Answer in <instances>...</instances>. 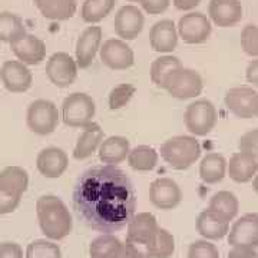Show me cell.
<instances>
[{
  "label": "cell",
  "mask_w": 258,
  "mask_h": 258,
  "mask_svg": "<svg viewBox=\"0 0 258 258\" xmlns=\"http://www.w3.org/2000/svg\"><path fill=\"white\" fill-rule=\"evenodd\" d=\"M76 217L102 234L123 230L137 210V192L131 178L116 165H96L76 179L72 194Z\"/></svg>",
  "instance_id": "6da1fadb"
},
{
  "label": "cell",
  "mask_w": 258,
  "mask_h": 258,
  "mask_svg": "<svg viewBox=\"0 0 258 258\" xmlns=\"http://www.w3.org/2000/svg\"><path fill=\"white\" fill-rule=\"evenodd\" d=\"M36 215L40 230L49 240H63L72 231L71 212L56 195H42L37 200Z\"/></svg>",
  "instance_id": "7a4b0ae2"
},
{
  "label": "cell",
  "mask_w": 258,
  "mask_h": 258,
  "mask_svg": "<svg viewBox=\"0 0 258 258\" xmlns=\"http://www.w3.org/2000/svg\"><path fill=\"white\" fill-rule=\"evenodd\" d=\"M161 158L176 171H185L200 159L201 145L194 135H176L159 148Z\"/></svg>",
  "instance_id": "3957f363"
},
{
  "label": "cell",
  "mask_w": 258,
  "mask_h": 258,
  "mask_svg": "<svg viewBox=\"0 0 258 258\" xmlns=\"http://www.w3.org/2000/svg\"><path fill=\"white\" fill-rule=\"evenodd\" d=\"M96 105L91 95L74 92L66 96L62 105V119L71 128H85L93 122Z\"/></svg>",
  "instance_id": "277c9868"
},
{
  "label": "cell",
  "mask_w": 258,
  "mask_h": 258,
  "mask_svg": "<svg viewBox=\"0 0 258 258\" xmlns=\"http://www.w3.org/2000/svg\"><path fill=\"white\" fill-rule=\"evenodd\" d=\"M164 89L172 98L176 99H194L201 95L204 89V82L201 75L191 68L181 66L171 72L164 83Z\"/></svg>",
  "instance_id": "5b68a950"
},
{
  "label": "cell",
  "mask_w": 258,
  "mask_h": 258,
  "mask_svg": "<svg viewBox=\"0 0 258 258\" xmlns=\"http://www.w3.org/2000/svg\"><path fill=\"white\" fill-rule=\"evenodd\" d=\"M60 122V113L55 103L49 99H36L29 105L26 125L36 135H50Z\"/></svg>",
  "instance_id": "8992f818"
},
{
  "label": "cell",
  "mask_w": 258,
  "mask_h": 258,
  "mask_svg": "<svg viewBox=\"0 0 258 258\" xmlns=\"http://www.w3.org/2000/svg\"><path fill=\"white\" fill-rule=\"evenodd\" d=\"M185 126L194 137H205L215 128L218 112L215 105L208 99H197L186 106Z\"/></svg>",
  "instance_id": "52a82bcc"
},
{
  "label": "cell",
  "mask_w": 258,
  "mask_h": 258,
  "mask_svg": "<svg viewBox=\"0 0 258 258\" xmlns=\"http://www.w3.org/2000/svg\"><path fill=\"white\" fill-rule=\"evenodd\" d=\"M178 36L188 45H201L211 36V20L201 12H189L178 22Z\"/></svg>",
  "instance_id": "ba28073f"
},
{
  "label": "cell",
  "mask_w": 258,
  "mask_h": 258,
  "mask_svg": "<svg viewBox=\"0 0 258 258\" xmlns=\"http://www.w3.org/2000/svg\"><path fill=\"white\" fill-rule=\"evenodd\" d=\"M258 92L251 86H235L225 93V106L227 109L240 119L255 118V105Z\"/></svg>",
  "instance_id": "9c48e42d"
},
{
  "label": "cell",
  "mask_w": 258,
  "mask_h": 258,
  "mask_svg": "<svg viewBox=\"0 0 258 258\" xmlns=\"http://www.w3.org/2000/svg\"><path fill=\"white\" fill-rule=\"evenodd\" d=\"M46 75L57 88H69L78 76L76 60L66 52H56L47 60Z\"/></svg>",
  "instance_id": "30bf717a"
},
{
  "label": "cell",
  "mask_w": 258,
  "mask_h": 258,
  "mask_svg": "<svg viewBox=\"0 0 258 258\" xmlns=\"http://www.w3.org/2000/svg\"><path fill=\"white\" fill-rule=\"evenodd\" d=\"M102 63L113 71L129 69L135 63V56L128 43L122 39H108L99 49Z\"/></svg>",
  "instance_id": "8fae6325"
},
{
  "label": "cell",
  "mask_w": 258,
  "mask_h": 258,
  "mask_svg": "<svg viewBox=\"0 0 258 258\" xmlns=\"http://www.w3.org/2000/svg\"><path fill=\"white\" fill-rule=\"evenodd\" d=\"M144 23H145V18L142 10L134 5H125L115 15L113 28L118 37L128 42L137 39L141 35Z\"/></svg>",
  "instance_id": "7c38bea8"
},
{
  "label": "cell",
  "mask_w": 258,
  "mask_h": 258,
  "mask_svg": "<svg viewBox=\"0 0 258 258\" xmlns=\"http://www.w3.org/2000/svg\"><path fill=\"white\" fill-rule=\"evenodd\" d=\"M13 55L26 66H35L46 59V43L35 35L25 33L10 43Z\"/></svg>",
  "instance_id": "4fadbf2b"
},
{
  "label": "cell",
  "mask_w": 258,
  "mask_h": 258,
  "mask_svg": "<svg viewBox=\"0 0 258 258\" xmlns=\"http://www.w3.org/2000/svg\"><path fill=\"white\" fill-rule=\"evenodd\" d=\"M0 82L9 92H26L33 83V75L25 63L19 60H6L0 68Z\"/></svg>",
  "instance_id": "5bb4252c"
},
{
  "label": "cell",
  "mask_w": 258,
  "mask_h": 258,
  "mask_svg": "<svg viewBox=\"0 0 258 258\" xmlns=\"http://www.w3.org/2000/svg\"><path fill=\"white\" fill-rule=\"evenodd\" d=\"M102 45L101 26H88L81 33L75 46V60L78 68L86 69L93 63Z\"/></svg>",
  "instance_id": "9a60e30c"
},
{
  "label": "cell",
  "mask_w": 258,
  "mask_h": 258,
  "mask_svg": "<svg viewBox=\"0 0 258 258\" xmlns=\"http://www.w3.org/2000/svg\"><path fill=\"white\" fill-rule=\"evenodd\" d=\"M149 200L159 210L169 211L181 204L182 191L174 179L158 178L149 186Z\"/></svg>",
  "instance_id": "2e32d148"
},
{
  "label": "cell",
  "mask_w": 258,
  "mask_h": 258,
  "mask_svg": "<svg viewBox=\"0 0 258 258\" xmlns=\"http://www.w3.org/2000/svg\"><path fill=\"white\" fill-rule=\"evenodd\" d=\"M228 244L231 247H258V214L249 212L240 217L228 231Z\"/></svg>",
  "instance_id": "e0dca14e"
},
{
  "label": "cell",
  "mask_w": 258,
  "mask_h": 258,
  "mask_svg": "<svg viewBox=\"0 0 258 258\" xmlns=\"http://www.w3.org/2000/svg\"><path fill=\"white\" fill-rule=\"evenodd\" d=\"M244 8L240 0H210L208 16L218 28H232L242 20Z\"/></svg>",
  "instance_id": "ac0fdd59"
},
{
  "label": "cell",
  "mask_w": 258,
  "mask_h": 258,
  "mask_svg": "<svg viewBox=\"0 0 258 258\" xmlns=\"http://www.w3.org/2000/svg\"><path fill=\"white\" fill-rule=\"evenodd\" d=\"M178 30L174 20L162 19L149 30V45L158 53H171L178 46Z\"/></svg>",
  "instance_id": "d6986e66"
},
{
  "label": "cell",
  "mask_w": 258,
  "mask_h": 258,
  "mask_svg": "<svg viewBox=\"0 0 258 258\" xmlns=\"http://www.w3.org/2000/svg\"><path fill=\"white\" fill-rule=\"evenodd\" d=\"M230 222V220L225 218L222 214L207 208L198 215L195 227L203 238L208 241H218L228 235Z\"/></svg>",
  "instance_id": "ffe728a7"
},
{
  "label": "cell",
  "mask_w": 258,
  "mask_h": 258,
  "mask_svg": "<svg viewBox=\"0 0 258 258\" xmlns=\"http://www.w3.org/2000/svg\"><path fill=\"white\" fill-rule=\"evenodd\" d=\"M69 165V158L62 148L49 147L42 149L36 158L37 171L45 178H60Z\"/></svg>",
  "instance_id": "44dd1931"
},
{
  "label": "cell",
  "mask_w": 258,
  "mask_h": 258,
  "mask_svg": "<svg viewBox=\"0 0 258 258\" xmlns=\"http://www.w3.org/2000/svg\"><path fill=\"white\" fill-rule=\"evenodd\" d=\"M227 174L237 184H248L258 174V161L247 152H235L227 162Z\"/></svg>",
  "instance_id": "7402d4cb"
},
{
  "label": "cell",
  "mask_w": 258,
  "mask_h": 258,
  "mask_svg": "<svg viewBox=\"0 0 258 258\" xmlns=\"http://www.w3.org/2000/svg\"><path fill=\"white\" fill-rule=\"evenodd\" d=\"M82 134L79 135L78 142L74 148V158L78 161H83L92 157L93 154L99 149L102 141H103V129L101 128L99 123L91 122L89 125H86L82 128Z\"/></svg>",
  "instance_id": "603a6c76"
},
{
  "label": "cell",
  "mask_w": 258,
  "mask_h": 258,
  "mask_svg": "<svg viewBox=\"0 0 258 258\" xmlns=\"http://www.w3.org/2000/svg\"><path fill=\"white\" fill-rule=\"evenodd\" d=\"M129 151H131L129 139L115 135V137H109V138L102 141L101 147L98 149V154H99V159L103 164L118 165L128 158Z\"/></svg>",
  "instance_id": "cb8c5ba5"
},
{
  "label": "cell",
  "mask_w": 258,
  "mask_h": 258,
  "mask_svg": "<svg viewBox=\"0 0 258 258\" xmlns=\"http://www.w3.org/2000/svg\"><path fill=\"white\" fill-rule=\"evenodd\" d=\"M29 174L22 166H6L0 172V191L22 197L28 191Z\"/></svg>",
  "instance_id": "d4e9b609"
},
{
  "label": "cell",
  "mask_w": 258,
  "mask_h": 258,
  "mask_svg": "<svg viewBox=\"0 0 258 258\" xmlns=\"http://www.w3.org/2000/svg\"><path fill=\"white\" fill-rule=\"evenodd\" d=\"M227 175V159L218 152H210L200 162V178L204 184L221 182Z\"/></svg>",
  "instance_id": "484cf974"
},
{
  "label": "cell",
  "mask_w": 258,
  "mask_h": 258,
  "mask_svg": "<svg viewBox=\"0 0 258 258\" xmlns=\"http://www.w3.org/2000/svg\"><path fill=\"white\" fill-rule=\"evenodd\" d=\"M158 222L155 215L151 212H138L128 222V238L149 242L154 232L158 230Z\"/></svg>",
  "instance_id": "4316f807"
},
{
  "label": "cell",
  "mask_w": 258,
  "mask_h": 258,
  "mask_svg": "<svg viewBox=\"0 0 258 258\" xmlns=\"http://www.w3.org/2000/svg\"><path fill=\"white\" fill-rule=\"evenodd\" d=\"M43 18L49 20H68L78 9L76 0H33Z\"/></svg>",
  "instance_id": "83f0119b"
},
{
  "label": "cell",
  "mask_w": 258,
  "mask_h": 258,
  "mask_svg": "<svg viewBox=\"0 0 258 258\" xmlns=\"http://www.w3.org/2000/svg\"><path fill=\"white\" fill-rule=\"evenodd\" d=\"M159 154L149 145H138L134 149L129 151L128 164L132 169L139 171V172H147L152 171L158 164Z\"/></svg>",
  "instance_id": "f1b7e54d"
},
{
  "label": "cell",
  "mask_w": 258,
  "mask_h": 258,
  "mask_svg": "<svg viewBox=\"0 0 258 258\" xmlns=\"http://www.w3.org/2000/svg\"><path fill=\"white\" fill-rule=\"evenodd\" d=\"M151 258H171L175 252V238L165 228L158 227L148 242Z\"/></svg>",
  "instance_id": "f546056e"
},
{
  "label": "cell",
  "mask_w": 258,
  "mask_h": 258,
  "mask_svg": "<svg viewBox=\"0 0 258 258\" xmlns=\"http://www.w3.org/2000/svg\"><path fill=\"white\" fill-rule=\"evenodd\" d=\"M181 66H182V63H181L179 57H176V56H159L151 64V71H149L151 81L155 86L164 89V83H165L166 78L169 76L171 72H174L175 69L181 68Z\"/></svg>",
  "instance_id": "4dcf8cb0"
},
{
  "label": "cell",
  "mask_w": 258,
  "mask_h": 258,
  "mask_svg": "<svg viewBox=\"0 0 258 258\" xmlns=\"http://www.w3.org/2000/svg\"><path fill=\"white\" fill-rule=\"evenodd\" d=\"M208 208L222 214L225 218L232 221L240 211V201L235 194L231 191H218L211 197Z\"/></svg>",
  "instance_id": "1f68e13d"
},
{
  "label": "cell",
  "mask_w": 258,
  "mask_h": 258,
  "mask_svg": "<svg viewBox=\"0 0 258 258\" xmlns=\"http://www.w3.org/2000/svg\"><path fill=\"white\" fill-rule=\"evenodd\" d=\"M116 0H85L81 8V18L86 23H99L111 13Z\"/></svg>",
  "instance_id": "d6a6232c"
},
{
  "label": "cell",
  "mask_w": 258,
  "mask_h": 258,
  "mask_svg": "<svg viewBox=\"0 0 258 258\" xmlns=\"http://www.w3.org/2000/svg\"><path fill=\"white\" fill-rule=\"evenodd\" d=\"M26 33L23 20L12 12H0V42L12 43Z\"/></svg>",
  "instance_id": "836d02e7"
},
{
  "label": "cell",
  "mask_w": 258,
  "mask_h": 258,
  "mask_svg": "<svg viewBox=\"0 0 258 258\" xmlns=\"http://www.w3.org/2000/svg\"><path fill=\"white\" fill-rule=\"evenodd\" d=\"M123 248V242L113 234H101L89 245L91 258H109Z\"/></svg>",
  "instance_id": "e575fe53"
},
{
  "label": "cell",
  "mask_w": 258,
  "mask_h": 258,
  "mask_svg": "<svg viewBox=\"0 0 258 258\" xmlns=\"http://www.w3.org/2000/svg\"><path fill=\"white\" fill-rule=\"evenodd\" d=\"M25 258H62V249L52 241L36 240L28 245Z\"/></svg>",
  "instance_id": "d590c367"
},
{
  "label": "cell",
  "mask_w": 258,
  "mask_h": 258,
  "mask_svg": "<svg viewBox=\"0 0 258 258\" xmlns=\"http://www.w3.org/2000/svg\"><path fill=\"white\" fill-rule=\"evenodd\" d=\"M135 92H137V88L131 83H120L118 86H115L109 93V108L112 111L122 109L123 106L128 105Z\"/></svg>",
  "instance_id": "8d00e7d4"
},
{
  "label": "cell",
  "mask_w": 258,
  "mask_h": 258,
  "mask_svg": "<svg viewBox=\"0 0 258 258\" xmlns=\"http://www.w3.org/2000/svg\"><path fill=\"white\" fill-rule=\"evenodd\" d=\"M241 46L245 55L258 57V26L247 25L241 32Z\"/></svg>",
  "instance_id": "74e56055"
},
{
  "label": "cell",
  "mask_w": 258,
  "mask_h": 258,
  "mask_svg": "<svg viewBox=\"0 0 258 258\" xmlns=\"http://www.w3.org/2000/svg\"><path fill=\"white\" fill-rule=\"evenodd\" d=\"M188 258H220V251L208 240L194 241L188 249Z\"/></svg>",
  "instance_id": "f35d334b"
},
{
  "label": "cell",
  "mask_w": 258,
  "mask_h": 258,
  "mask_svg": "<svg viewBox=\"0 0 258 258\" xmlns=\"http://www.w3.org/2000/svg\"><path fill=\"white\" fill-rule=\"evenodd\" d=\"M238 149L247 152L258 161V128L245 132L238 141Z\"/></svg>",
  "instance_id": "ab89813d"
},
{
  "label": "cell",
  "mask_w": 258,
  "mask_h": 258,
  "mask_svg": "<svg viewBox=\"0 0 258 258\" xmlns=\"http://www.w3.org/2000/svg\"><path fill=\"white\" fill-rule=\"evenodd\" d=\"M123 247L126 249L129 258H151L148 242L132 240V238L126 237V241L123 242Z\"/></svg>",
  "instance_id": "60d3db41"
},
{
  "label": "cell",
  "mask_w": 258,
  "mask_h": 258,
  "mask_svg": "<svg viewBox=\"0 0 258 258\" xmlns=\"http://www.w3.org/2000/svg\"><path fill=\"white\" fill-rule=\"evenodd\" d=\"M20 200H22V197H16V195L0 191V215L15 211L20 204Z\"/></svg>",
  "instance_id": "b9f144b4"
},
{
  "label": "cell",
  "mask_w": 258,
  "mask_h": 258,
  "mask_svg": "<svg viewBox=\"0 0 258 258\" xmlns=\"http://www.w3.org/2000/svg\"><path fill=\"white\" fill-rule=\"evenodd\" d=\"M139 3L149 15H161L169 8L171 0H141Z\"/></svg>",
  "instance_id": "7bdbcfd3"
},
{
  "label": "cell",
  "mask_w": 258,
  "mask_h": 258,
  "mask_svg": "<svg viewBox=\"0 0 258 258\" xmlns=\"http://www.w3.org/2000/svg\"><path fill=\"white\" fill-rule=\"evenodd\" d=\"M0 258H23V249L16 242H2Z\"/></svg>",
  "instance_id": "ee69618b"
},
{
  "label": "cell",
  "mask_w": 258,
  "mask_h": 258,
  "mask_svg": "<svg viewBox=\"0 0 258 258\" xmlns=\"http://www.w3.org/2000/svg\"><path fill=\"white\" fill-rule=\"evenodd\" d=\"M227 258H258V252L252 247H232Z\"/></svg>",
  "instance_id": "f6af8a7d"
},
{
  "label": "cell",
  "mask_w": 258,
  "mask_h": 258,
  "mask_svg": "<svg viewBox=\"0 0 258 258\" xmlns=\"http://www.w3.org/2000/svg\"><path fill=\"white\" fill-rule=\"evenodd\" d=\"M245 78H247L248 83L258 88V57H255L248 63L247 71H245Z\"/></svg>",
  "instance_id": "bcb514c9"
},
{
  "label": "cell",
  "mask_w": 258,
  "mask_h": 258,
  "mask_svg": "<svg viewBox=\"0 0 258 258\" xmlns=\"http://www.w3.org/2000/svg\"><path fill=\"white\" fill-rule=\"evenodd\" d=\"M174 2V6L178 10H182V12H189V10L195 9L201 0H172Z\"/></svg>",
  "instance_id": "7dc6e473"
},
{
  "label": "cell",
  "mask_w": 258,
  "mask_h": 258,
  "mask_svg": "<svg viewBox=\"0 0 258 258\" xmlns=\"http://www.w3.org/2000/svg\"><path fill=\"white\" fill-rule=\"evenodd\" d=\"M109 258H129L128 252H126V249H125V247L120 249V251H118L116 254H113V255H111Z\"/></svg>",
  "instance_id": "c3c4849f"
},
{
  "label": "cell",
  "mask_w": 258,
  "mask_h": 258,
  "mask_svg": "<svg viewBox=\"0 0 258 258\" xmlns=\"http://www.w3.org/2000/svg\"><path fill=\"white\" fill-rule=\"evenodd\" d=\"M252 188H254V191L258 194V174L254 176V179H252Z\"/></svg>",
  "instance_id": "681fc988"
},
{
  "label": "cell",
  "mask_w": 258,
  "mask_h": 258,
  "mask_svg": "<svg viewBox=\"0 0 258 258\" xmlns=\"http://www.w3.org/2000/svg\"><path fill=\"white\" fill-rule=\"evenodd\" d=\"M255 118H258V99H257V105H255Z\"/></svg>",
  "instance_id": "f907efd6"
},
{
  "label": "cell",
  "mask_w": 258,
  "mask_h": 258,
  "mask_svg": "<svg viewBox=\"0 0 258 258\" xmlns=\"http://www.w3.org/2000/svg\"><path fill=\"white\" fill-rule=\"evenodd\" d=\"M128 2H141V0H128Z\"/></svg>",
  "instance_id": "816d5d0a"
},
{
  "label": "cell",
  "mask_w": 258,
  "mask_h": 258,
  "mask_svg": "<svg viewBox=\"0 0 258 258\" xmlns=\"http://www.w3.org/2000/svg\"><path fill=\"white\" fill-rule=\"evenodd\" d=\"M0 85H2V82H0Z\"/></svg>",
  "instance_id": "f5cc1de1"
}]
</instances>
